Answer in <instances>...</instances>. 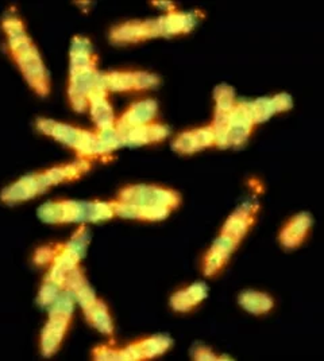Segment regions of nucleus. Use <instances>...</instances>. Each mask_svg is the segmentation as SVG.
Returning a JSON list of instances; mask_svg holds the SVG:
<instances>
[{"instance_id": "obj_12", "label": "nucleus", "mask_w": 324, "mask_h": 361, "mask_svg": "<svg viewBox=\"0 0 324 361\" xmlns=\"http://www.w3.org/2000/svg\"><path fill=\"white\" fill-rule=\"evenodd\" d=\"M116 131V130H115ZM122 147H142L148 145H155L165 140L169 135V128L160 123H149L145 126L133 127L124 131H116Z\"/></svg>"}, {"instance_id": "obj_22", "label": "nucleus", "mask_w": 324, "mask_h": 361, "mask_svg": "<svg viewBox=\"0 0 324 361\" xmlns=\"http://www.w3.org/2000/svg\"><path fill=\"white\" fill-rule=\"evenodd\" d=\"M238 302L246 312L257 316L269 313L275 306V301L270 295L260 291H253V290L241 293Z\"/></svg>"}, {"instance_id": "obj_15", "label": "nucleus", "mask_w": 324, "mask_h": 361, "mask_svg": "<svg viewBox=\"0 0 324 361\" xmlns=\"http://www.w3.org/2000/svg\"><path fill=\"white\" fill-rule=\"evenodd\" d=\"M173 150L180 154H193L196 151L214 147L215 146V134L211 126L201 127L196 130H191L181 133L180 135L176 136V139L172 143Z\"/></svg>"}, {"instance_id": "obj_21", "label": "nucleus", "mask_w": 324, "mask_h": 361, "mask_svg": "<svg viewBox=\"0 0 324 361\" xmlns=\"http://www.w3.org/2000/svg\"><path fill=\"white\" fill-rule=\"evenodd\" d=\"M85 319L92 325L96 331L106 334V336H112L114 334V321L112 317L109 314L108 306L97 298V301L90 306L87 310L83 312Z\"/></svg>"}, {"instance_id": "obj_3", "label": "nucleus", "mask_w": 324, "mask_h": 361, "mask_svg": "<svg viewBox=\"0 0 324 361\" xmlns=\"http://www.w3.org/2000/svg\"><path fill=\"white\" fill-rule=\"evenodd\" d=\"M99 57L85 37H75L69 53L68 99L72 108L83 114L88 109V97L99 88Z\"/></svg>"}, {"instance_id": "obj_6", "label": "nucleus", "mask_w": 324, "mask_h": 361, "mask_svg": "<svg viewBox=\"0 0 324 361\" xmlns=\"http://www.w3.org/2000/svg\"><path fill=\"white\" fill-rule=\"evenodd\" d=\"M75 298L69 291H62L59 298L47 307V321L41 333L40 348L45 357L56 355L72 324Z\"/></svg>"}, {"instance_id": "obj_27", "label": "nucleus", "mask_w": 324, "mask_h": 361, "mask_svg": "<svg viewBox=\"0 0 324 361\" xmlns=\"http://www.w3.org/2000/svg\"><path fill=\"white\" fill-rule=\"evenodd\" d=\"M238 244H239L238 241L232 240V239L227 238V236H222V235H220V236L214 241L211 250H214L217 254H220V255L230 259V256H232V252L235 251V248L238 247Z\"/></svg>"}, {"instance_id": "obj_17", "label": "nucleus", "mask_w": 324, "mask_h": 361, "mask_svg": "<svg viewBox=\"0 0 324 361\" xmlns=\"http://www.w3.org/2000/svg\"><path fill=\"white\" fill-rule=\"evenodd\" d=\"M115 217L140 221H161L170 214V209L164 207H137L133 204L121 202L118 200L109 201Z\"/></svg>"}, {"instance_id": "obj_29", "label": "nucleus", "mask_w": 324, "mask_h": 361, "mask_svg": "<svg viewBox=\"0 0 324 361\" xmlns=\"http://www.w3.org/2000/svg\"><path fill=\"white\" fill-rule=\"evenodd\" d=\"M193 359L200 361H214L217 360V356L215 353L207 348V346H196L195 352H193Z\"/></svg>"}, {"instance_id": "obj_23", "label": "nucleus", "mask_w": 324, "mask_h": 361, "mask_svg": "<svg viewBox=\"0 0 324 361\" xmlns=\"http://www.w3.org/2000/svg\"><path fill=\"white\" fill-rule=\"evenodd\" d=\"M236 104L235 92L227 84H222L215 90V114H230Z\"/></svg>"}, {"instance_id": "obj_26", "label": "nucleus", "mask_w": 324, "mask_h": 361, "mask_svg": "<svg viewBox=\"0 0 324 361\" xmlns=\"http://www.w3.org/2000/svg\"><path fill=\"white\" fill-rule=\"evenodd\" d=\"M227 257H224L220 254H217L214 250H208L204 257V264H203V274L205 276H214L216 272L223 269V266L227 263Z\"/></svg>"}, {"instance_id": "obj_25", "label": "nucleus", "mask_w": 324, "mask_h": 361, "mask_svg": "<svg viewBox=\"0 0 324 361\" xmlns=\"http://www.w3.org/2000/svg\"><path fill=\"white\" fill-rule=\"evenodd\" d=\"M61 293L62 290L60 287L57 286L56 283L47 281V278H44V282H42L41 288H40V293H38L37 302H38V305H40L41 307L47 309L53 302L59 298V295H60Z\"/></svg>"}, {"instance_id": "obj_5", "label": "nucleus", "mask_w": 324, "mask_h": 361, "mask_svg": "<svg viewBox=\"0 0 324 361\" xmlns=\"http://www.w3.org/2000/svg\"><path fill=\"white\" fill-rule=\"evenodd\" d=\"M35 126L44 135L50 136L75 151L78 159L92 162L97 158H108L112 152L97 131L84 130L47 118H38Z\"/></svg>"}, {"instance_id": "obj_1", "label": "nucleus", "mask_w": 324, "mask_h": 361, "mask_svg": "<svg viewBox=\"0 0 324 361\" xmlns=\"http://www.w3.org/2000/svg\"><path fill=\"white\" fill-rule=\"evenodd\" d=\"M1 30L6 35L8 53L29 87L38 96L47 97L50 93V78L47 66L28 34L23 20L16 14L8 13L1 19Z\"/></svg>"}, {"instance_id": "obj_13", "label": "nucleus", "mask_w": 324, "mask_h": 361, "mask_svg": "<svg viewBox=\"0 0 324 361\" xmlns=\"http://www.w3.org/2000/svg\"><path fill=\"white\" fill-rule=\"evenodd\" d=\"M157 115H158V104L155 100L152 99L140 100L131 104L119 118H116L115 130L124 131L133 127L153 123L155 121Z\"/></svg>"}, {"instance_id": "obj_9", "label": "nucleus", "mask_w": 324, "mask_h": 361, "mask_svg": "<svg viewBox=\"0 0 324 361\" xmlns=\"http://www.w3.org/2000/svg\"><path fill=\"white\" fill-rule=\"evenodd\" d=\"M161 78L149 72L134 71H111L99 75V88L107 93L142 92L160 85Z\"/></svg>"}, {"instance_id": "obj_2", "label": "nucleus", "mask_w": 324, "mask_h": 361, "mask_svg": "<svg viewBox=\"0 0 324 361\" xmlns=\"http://www.w3.org/2000/svg\"><path fill=\"white\" fill-rule=\"evenodd\" d=\"M91 169L92 162L78 159L72 164L54 166L42 171L28 174L6 186L0 192V200L7 205L26 202L40 195L47 193L53 186L81 178Z\"/></svg>"}, {"instance_id": "obj_8", "label": "nucleus", "mask_w": 324, "mask_h": 361, "mask_svg": "<svg viewBox=\"0 0 324 361\" xmlns=\"http://www.w3.org/2000/svg\"><path fill=\"white\" fill-rule=\"evenodd\" d=\"M116 200L137 207H164L170 211L177 208L181 202V197L177 192L145 183L124 186L118 192Z\"/></svg>"}, {"instance_id": "obj_19", "label": "nucleus", "mask_w": 324, "mask_h": 361, "mask_svg": "<svg viewBox=\"0 0 324 361\" xmlns=\"http://www.w3.org/2000/svg\"><path fill=\"white\" fill-rule=\"evenodd\" d=\"M161 37H173L186 34L193 29L196 23V16L188 14V13H179V11H170L167 16L157 18Z\"/></svg>"}, {"instance_id": "obj_10", "label": "nucleus", "mask_w": 324, "mask_h": 361, "mask_svg": "<svg viewBox=\"0 0 324 361\" xmlns=\"http://www.w3.org/2000/svg\"><path fill=\"white\" fill-rule=\"evenodd\" d=\"M109 41L115 45L138 44L161 37L157 19L126 20L109 30Z\"/></svg>"}, {"instance_id": "obj_18", "label": "nucleus", "mask_w": 324, "mask_h": 361, "mask_svg": "<svg viewBox=\"0 0 324 361\" xmlns=\"http://www.w3.org/2000/svg\"><path fill=\"white\" fill-rule=\"evenodd\" d=\"M312 226V217L308 213H299L280 232V241L285 248H296L306 240Z\"/></svg>"}, {"instance_id": "obj_24", "label": "nucleus", "mask_w": 324, "mask_h": 361, "mask_svg": "<svg viewBox=\"0 0 324 361\" xmlns=\"http://www.w3.org/2000/svg\"><path fill=\"white\" fill-rule=\"evenodd\" d=\"M250 108H251V115H253L256 126L258 123H263V121L270 119L276 114L275 106L272 103V97L257 99V100L250 103Z\"/></svg>"}, {"instance_id": "obj_4", "label": "nucleus", "mask_w": 324, "mask_h": 361, "mask_svg": "<svg viewBox=\"0 0 324 361\" xmlns=\"http://www.w3.org/2000/svg\"><path fill=\"white\" fill-rule=\"evenodd\" d=\"M37 213L42 223L50 226L100 223L115 217L109 201L56 200L41 205Z\"/></svg>"}, {"instance_id": "obj_16", "label": "nucleus", "mask_w": 324, "mask_h": 361, "mask_svg": "<svg viewBox=\"0 0 324 361\" xmlns=\"http://www.w3.org/2000/svg\"><path fill=\"white\" fill-rule=\"evenodd\" d=\"M257 207L253 204H244L227 219L220 231L222 236H227L232 240L241 243L246 236L247 231L256 221Z\"/></svg>"}, {"instance_id": "obj_11", "label": "nucleus", "mask_w": 324, "mask_h": 361, "mask_svg": "<svg viewBox=\"0 0 324 361\" xmlns=\"http://www.w3.org/2000/svg\"><path fill=\"white\" fill-rule=\"evenodd\" d=\"M256 123L251 115L250 103L236 102L229 115V127H227V143L229 147L242 146L248 136L251 135Z\"/></svg>"}, {"instance_id": "obj_7", "label": "nucleus", "mask_w": 324, "mask_h": 361, "mask_svg": "<svg viewBox=\"0 0 324 361\" xmlns=\"http://www.w3.org/2000/svg\"><path fill=\"white\" fill-rule=\"evenodd\" d=\"M172 346L168 336H153L142 338L124 348L99 345L93 349V359L102 361H139L155 359L164 355Z\"/></svg>"}, {"instance_id": "obj_14", "label": "nucleus", "mask_w": 324, "mask_h": 361, "mask_svg": "<svg viewBox=\"0 0 324 361\" xmlns=\"http://www.w3.org/2000/svg\"><path fill=\"white\" fill-rule=\"evenodd\" d=\"M88 111L96 131H106L115 128L116 116L114 108L108 102V93L102 88L93 90L88 97Z\"/></svg>"}, {"instance_id": "obj_20", "label": "nucleus", "mask_w": 324, "mask_h": 361, "mask_svg": "<svg viewBox=\"0 0 324 361\" xmlns=\"http://www.w3.org/2000/svg\"><path fill=\"white\" fill-rule=\"evenodd\" d=\"M208 293V287L204 283H193L191 286L176 291L170 298V306L173 310L186 313L196 307L199 303L205 300Z\"/></svg>"}, {"instance_id": "obj_28", "label": "nucleus", "mask_w": 324, "mask_h": 361, "mask_svg": "<svg viewBox=\"0 0 324 361\" xmlns=\"http://www.w3.org/2000/svg\"><path fill=\"white\" fill-rule=\"evenodd\" d=\"M272 103L275 106V111L276 114L277 112H285L288 109H291L294 106V102H292V97L287 93H280L272 97Z\"/></svg>"}]
</instances>
